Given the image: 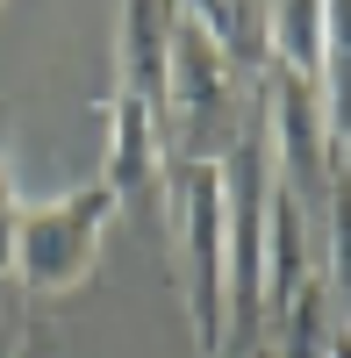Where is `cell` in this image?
Instances as JSON below:
<instances>
[{
  "mask_svg": "<svg viewBox=\"0 0 351 358\" xmlns=\"http://www.w3.org/2000/svg\"><path fill=\"white\" fill-rule=\"evenodd\" d=\"M165 187H172V236H180V287H187L194 344H201V358H222V344H229V194H222V165L180 158L165 172Z\"/></svg>",
  "mask_w": 351,
  "mask_h": 358,
  "instance_id": "cell-1",
  "label": "cell"
},
{
  "mask_svg": "<svg viewBox=\"0 0 351 358\" xmlns=\"http://www.w3.org/2000/svg\"><path fill=\"white\" fill-rule=\"evenodd\" d=\"M15 358H57V337H50V330H29V337H22V351H15Z\"/></svg>",
  "mask_w": 351,
  "mask_h": 358,
  "instance_id": "cell-10",
  "label": "cell"
},
{
  "mask_svg": "<svg viewBox=\"0 0 351 358\" xmlns=\"http://www.w3.org/2000/svg\"><path fill=\"white\" fill-rule=\"evenodd\" d=\"M0 8H8V0H0Z\"/></svg>",
  "mask_w": 351,
  "mask_h": 358,
  "instance_id": "cell-12",
  "label": "cell"
},
{
  "mask_svg": "<svg viewBox=\"0 0 351 358\" xmlns=\"http://www.w3.org/2000/svg\"><path fill=\"white\" fill-rule=\"evenodd\" d=\"M115 208H122V201H115L101 179H79L72 194L22 208V222H15V265H8V273L29 294H72V287H86Z\"/></svg>",
  "mask_w": 351,
  "mask_h": 358,
  "instance_id": "cell-2",
  "label": "cell"
},
{
  "mask_svg": "<svg viewBox=\"0 0 351 358\" xmlns=\"http://www.w3.org/2000/svg\"><path fill=\"white\" fill-rule=\"evenodd\" d=\"M165 115L172 136L201 143V129H215L229 115V50L194 8L172 15V50H165Z\"/></svg>",
  "mask_w": 351,
  "mask_h": 358,
  "instance_id": "cell-4",
  "label": "cell"
},
{
  "mask_svg": "<svg viewBox=\"0 0 351 358\" xmlns=\"http://www.w3.org/2000/svg\"><path fill=\"white\" fill-rule=\"evenodd\" d=\"M323 115L344 151L351 143V0H323Z\"/></svg>",
  "mask_w": 351,
  "mask_h": 358,
  "instance_id": "cell-8",
  "label": "cell"
},
{
  "mask_svg": "<svg viewBox=\"0 0 351 358\" xmlns=\"http://www.w3.org/2000/svg\"><path fill=\"white\" fill-rule=\"evenodd\" d=\"M273 72L323 86V0H273Z\"/></svg>",
  "mask_w": 351,
  "mask_h": 358,
  "instance_id": "cell-7",
  "label": "cell"
},
{
  "mask_svg": "<svg viewBox=\"0 0 351 358\" xmlns=\"http://www.w3.org/2000/svg\"><path fill=\"white\" fill-rule=\"evenodd\" d=\"M165 122L143 101L129 94H108V165H101V187L115 201H143L165 179Z\"/></svg>",
  "mask_w": 351,
  "mask_h": 358,
  "instance_id": "cell-5",
  "label": "cell"
},
{
  "mask_svg": "<svg viewBox=\"0 0 351 358\" xmlns=\"http://www.w3.org/2000/svg\"><path fill=\"white\" fill-rule=\"evenodd\" d=\"M15 222H22V201H15V165H8V151H0V280H8V265H15Z\"/></svg>",
  "mask_w": 351,
  "mask_h": 358,
  "instance_id": "cell-9",
  "label": "cell"
},
{
  "mask_svg": "<svg viewBox=\"0 0 351 358\" xmlns=\"http://www.w3.org/2000/svg\"><path fill=\"white\" fill-rule=\"evenodd\" d=\"M266 136H273V172L280 187L301 201V215L323 229V201H330V172H337V136L323 115V86L273 72V108H266Z\"/></svg>",
  "mask_w": 351,
  "mask_h": 358,
  "instance_id": "cell-3",
  "label": "cell"
},
{
  "mask_svg": "<svg viewBox=\"0 0 351 358\" xmlns=\"http://www.w3.org/2000/svg\"><path fill=\"white\" fill-rule=\"evenodd\" d=\"M244 358H287V351H280V344H251Z\"/></svg>",
  "mask_w": 351,
  "mask_h": 358,
  "instance_id": "cell-11",
  "label": "cell"
},
{
  "mask_svg": "<svg viewBox=\"0 0 351 358\" xmlns=\"http://www.w3.org/2000/svg\"><path fill=\"white\" fill-rule=\"evenodd\" d=\"M172 0H122V86L115 94L143 101L165 122L172 136V115H165V50H172Z\"/></svg>",
  "mask_w": 351,
  "mask_h": 358,
  "instance_id": "cell-6",
  "label": "cell"
}]
</instances>
